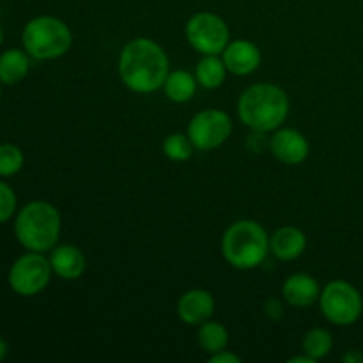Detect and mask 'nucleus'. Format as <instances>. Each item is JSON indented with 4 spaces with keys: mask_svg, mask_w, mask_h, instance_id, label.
<instances>
[{
    "mask_svg": "<svg viewBox=\"0 0 363 363\" xmlns=\"http://www.w3.org/2000/svg\"><path fill=\"white\" fill-rule=\"evenodd\" d=\"M319 308L326 321L335 326H351L360 319L363 298L360 291L342 279L332 280L321 289Z\"/></svg>",
    "mask_w": 363,
    "mask_h": 363,
    "instance_id": "nucleus-6",
    "label": "nucleus"
},
{
    "mask_svg": "<svg viewBox=\"0 0 363 363\" xmlns=\"http://www.w3.org/2000/svg\"><path fill=\"white\" fill-rule=\"evenodd\" d=\"M222 59L229 73L236 77H248L259 69L262 62V53L255 43L248 39H234L222 52Z\"/></svg>",
    "mask_w": 363,
    "mask_h": 363,
    "instance_id": "nucleus-11",
    "label": "nucleus"
},
{
    "mask_svg": "<svg viewBox=\"0 0 363 363\" xmlns=\"http://www.w3.org/2000/svg\"><path fill=\"white\" fill-rule=\"evenodd\" d=\"M291 103L286 91L275 84L250 85L238 99V116L240 121L252 131L273 133L282 128L289 116Z\"/></svg>",
    "mask_w": 363,
    "mask_h": 363,
    "instance_id": "nucleus-2",
    "label": "nucleus"
},
{
    "mask_svg": "<svg viewBox=\"0 0 363 363\" xmlns=\"http://www.w3.org/2000/svg\"><path fill=\"white\" fill-rule=\"evenodd\" d=\"M7 357V342L0 337V362Z\"/></svg>",
    "mask_w": 363,
    "mask_h": 363,
    "instance_id": "nucleus-29",
    "label": "nucleus"
},
{
    "mask_svg": "<svg viewBox=\"0 0 363 363\" xmlns=\"http://www.w3.org/2000/svg\"><path fill=\"white\" fill-rule=\"evenodd\" d=\"M264 135L266 133H261V131H252V135L248 137V140H247L248 149H250L252 152H254V151L261 152L262 149H264L266 145L269 144V140H266Z\"/></svg>",
    "mask_w": 363,
    "mask_h": 363,
    "instance_id": "nucleus-26",
    "label": "nucleus"
},
{
    "mask_svg": "<svg viewBox=\"0 0 363 363\" xmlns=\"http://www.w3.org/2000/svg\"><path fill=\"white\" fill-rule=\"evenodd\" d=\"M321 296V286L308 273H294L282 284V298L294 308H308L318 303Z\"/></svg>",
    "mask_w": 363,
    "mask_h": 363,
    "instance_id": "nucleus-13",
    "label": "nucleus"
},
{
    "mask_svg": "<svg viewBox=\"0 0 363 363\" xmlns=\"http://www.w3.org/2000/svg\"><path fill=\"white\" fill-rule=\"evenodd\" d=\"M197 85L199 82L195 78V73H190L186 69H176L170 71L162 89L172 103H188L195 98Z\"/></svg>",
    "mask_w": 363,
    "mask_h": 363,
    "instance_id": "nucleus-17",
    "label": "nucleus"
},
{
    "mask_svg": "<svg viewBox=\"0 0 363 363\" xmlns=\"http://www.w3.org/2000/svg\"><path fill=\"white\" fill-rule=\"evenodd\" d=\"M0 101H2V84H0Z\"/></svg>",
    "mask_w": 363,
    "mask_h": 363,
    "instance_id": "nucleus-31",
    "label": "nucleus"
},
{
    "mask_svg": "<svg viewBox=\"0 0 363 363\" xmlns=\"http://www.w3.org/2000/svg\"><path fill=\"white\" fill-rule=\"evenodd\" d=\"M287 363H315V360L312 357H308L307 353H303V354H298V357L289 358Z\"/></svg>",
    "mask_w": 363,
    "mask_h": 363,
    "instance_id": "nucleus-28",
    "label": "nucleus"
},
{
    "mask_svg": "<svg viewBox=\"0 0 363 363\" xmlns=\"http://www.w3.org/2000/svg\"><path fill=\"white\" fill-rule=\"evenodd\" d=\"M186 133L197 151H215L229 140L230 133H233V119L225 110H201L190 119Z\"/></svg>",
    "mask_w": 363,
    "mask_h": 363,
    "instance_id": "nucleus-9",
    "label": "nucleus"
},
{
    "mask_svg": "<svg viewBox=\"0 0 363 363\" xmlns=\"http://www.w3.org/2000/svg\"><path fill=\"white\" fill-rule=\"evenodd\" d=\"M208 362L209 363H241V362H243V358H241L240 354L233 353V351H229L225 347V350L218 351V353L209 354Z\"/></svg>",
    "mask_w": 363,
    "mask_h": 363,
    "instance_id": "nucleus-25",
    "label": "nucleus"
},
{
    "mask_svg": "<svg viewBox=\"0 0 363 363\" xmlns=\"http://www.w3.org/2000/svg\"><path fill=\"white\" fill-rule=\"evenodd\" d=\"M342 362L344 363H363V354L360 353V351H347L346 354L342 357Z\"/></svg>",
    "mask_w": 363,
    "mask_h": 363,
    "instance_id": "nucleus-27",
    "label": "nucleus"
},
{
    "mask_svg": "<svg viewBox=\"0 0 363 363\" xmlns=\"http://www.w3.org/2000/svg\"><path fill=\"white\" fill-rule=\"evenodd\" d=\"M30 69V55L23 48H9L0 53V84L16 85Z\"/></svg>",
    "mask_w": 363,
    "mask_h": 363,
    "instance_id": "nucleus-16",
    "label": "nucleus"
},
{
    "mask_svg": "<svg viewBox=\"0 0 363 363\" xmlns=\"http://www.w3.org/2000/svg\"><path fill=\"white\" fill-rule=\"evenodd\" d=\"M48 259L53 275L62 280L80 279L87 268V257L77 245H55L50 250Z\"/></svg>",
    "mask_w": 363,
    "mask_h": 363,
    "instance_id": "nucleus-14",
    "label": "nucleus"
},
{
    "mask_svg": "<svg viewBox=\"0 0 363 363\" xmlns=\"http://www.w3.org/2000/svg\"><path fill=\"white\" fill-rule=\"evenodd\" d=\"M307 236L301 229L294 225H286L277 229L269 236V250L279 261H296L307 250Z\"/></svg>",
    "mask_w": 363,
    "mask_h": 363,
    "instance_id": "nucleus-15",
    "label": "nucleus"
},
{
    "mask_svg": "<svg viewBox=\"0 0 363 363\" xmlns=\"http://www.w3.org/2000/svg\"><path fill=\"white\" fill-rule=\"evenodd\" d=\"M301 350L308 357L314 358L315 362L328 357L333 350V337L328 330L325 328H312L308 330L301 340Z\"/></svg>",
    "mask_w": 363,
    "mask_h": 363,
    "instance_id": "nucleus-20",
    "label": "nucleus"
},
{
    "mask_svg": "<svg viewBox=\"0 0 363 363\" xmlns=\"http://www.w3.org/2000/svg\"><path fill=\"white\" fill-rule=\"evenodd\" d=\"M227 73L229 71H227L222 55H202L195 67V78H197L199 85L209 89V91L222 87Z\"/></svg>",
    "mask_w": 363,
    "mask_h": 363,
    "instance_id": "nucleus-18",
    "label": "nucleus"
},
{
    "mask_svg": "<svg viewBox=\"0 0 363 363\" xmlns=\"http://www.w3.org/2000/svg\"><path fill=\"white\" fill-rule=\"evenodd\" d=\"M71 45H73V32L69 25L50 14L32 18L21 30V46L32 59H60L69 52Z\"/></svg>",
    "mask_w": 363,
    "mask_h": 363,
    "instance_id": "nucleus-5",
    "label": "nucleus"
},
{
    "mask_svg": "<svg viewBox=\"0 0 363 363\" xmlns=\"http://www.w3.org/2000/svg\"><path fill=\"white\" fill-rule=\"evenodd\" d=\"M199 346L206 351V353L213 354L218 351L225 350L229 344V330L218 321H206L199 326L197 332Z\"/></svg>",
    "mask_w": 363,
    "mask_h": 363,
    "instance_id": "nucleus-19",
    "label": "nucleus"
},
{
    "mask_svg": "<svg viewBox=\"0 0 363 363\" xmlns=\"http://www.w3.org/2000/svg\"><path fill=\"white\" fill-rule=\"evenodd\" d=\"M2 43H4V30L2 27H0V46H2Z\"/></svg>",
    "mask_w": 363,
    "mask_h": 363,
    "instance_id": "nucleus-30",
    "label": "nucleus"
},
{
    "mask_svg": "<svg viewBox=\"0 0 363 363\" xmlns=\"http://www.w3.org/2000/svg\"><path fill=\"white\" fill-rule=\"evenodd\" d=\"M52 275L53 269L50 259L45 257V254L41 252L27 250V254L20 255L11 264L7 282L18 296L32 298L38 296L48 287Z\"/></svg>",
    "mask_w": 363,
    "mask_h": 363,
    "instance_id": "nucleus-8",
    "label": "nucleus"
},
{
    "mask_svg": "<svg viewBox=\"0 0 363 363\" xmlns=\"http://www.w3.org/2000/svg\"><path fill=\"white\" fill-rule=\"evenodd\" d=\"M184 35L188 45L201 55H222L230 43L229 25L220 14L211 11H201L190 16Z\"/></svg>",
    "mask_w": 363,
    "mask_h": 363,
    "instance_id": "nucleus-7",
    "label": "nucleus"
},
{
    "mask_svg": "<svg viewBox=\"0 0 363 363\" xmlns=\"http://www.w3.org/2000/svg\"><path fill=\"white\" fill-rule=\"evenodd\" d=\"M60 230L59 209L48 201L28 202L14 216V236L25 250L46 254L59 245Z\"/></svg>",
    "mask_w": 363,
    "mask_h": 363,
    "instance_id": "nucleus-3",
    "label": "nucleus"
},
{
    "mask_svg": "<svg viewBox=\"0 0 363 363\" xmlns=\"http://www.w3.org/2000/svg\"><path fill=\"white\" fill-rule=\"evenodd\" d=\"M269 152L284 165H301L311 156V142L294 128H279L273 131L268 144Z\"/></svg>",
    "mask_w": 363,
    "mask_h": 363,
    "instance_id": "nucleus-10",
    "label": "nucleus"
},
{
    "mask_svg": "<svg viewBox=\"0 0 363 363\" xmlns=\"http://www.w3.org/2000/svg\"><path fill=\"white\" fill-rule=\"evenodd\" d=\"M264 314L272 321H280L284 318V303L279 298H269L264 301Z\"/></svg>",
    "mask_w": 363,
    "mask_h": 363,
    "instance_id": "nucleus-24",
    "label": "nucleus"
},
{
    "mask_svg": "<svg viewBox=\"0 0 363 363\" xmlns=\"http://www.w3.org/2000/svg\"><path fill=\"white\" fill-rule=\"evenodd\" d=\"M227 264L240 272H250L264 264L269 250V236L255 220H238L230 223L220 243Z\"/></svg>",
    "mask_w": 363,
    "mask_h": 363,
    "instance_id": "nucleus-4",
    "label": "nucleus"
},
{
    "mask_svg": "<svg viewBox=\"0 0 363 363\" xmlns=\"http://www.w3.org/2000/svg\"><path fill=\"white\" fill-rule=\"evenodd\" d=\"M215 298L206 289H190L177 300L176 312L181 323L188 326H201L215 314Z\"/></svg>",
    "mask_w": 363,
    "mask_h": 363,
    "instance_id": "nucleus-12",
    "label": "nucleus"
},
{
    "mask_svg": "<svg viewBox=\"0 0 363 363\" xmlns=\"http://www.w3.org/2000/svg\"><path fill=\"white\" fill-rule=\"evenodd\" d=\"M25 156L18 145L0 144V177L16 176L23 169Z\"/></svg>",
    "mask_w": 363,
    "mask_h": 363,
    "instance_id": "nucleus-22",
    "label": "nucleus"
},
{
    "mask_svg": "<svg viewBox=\"0 0 363 363\" xmlns=\"http://www.w3.org/2000/svg\"><path fill=\"white\" fill-rule=\"evenodd\" d=\"M16 208L18 199L14 190L6 181H0V223L9 222L16 215Z\"/></svg>",
    "mask_w": 363,
    "mask_h": 363,
    "instance_id": "nucleus-23",
    "label": "nucleus"
},
{
    "mask_svg": "<svg viewBox=\"0 0 363 363\" xmlns=\"http://www.w3.org/2000/svg\"><path fill=\"white\" fill-rule=\"evenodd\" d=\"M163 155L172 162H188L197 151L188 133H170L162 144Z\"/></svg>",
    "mask_w": 363,
    "mask_h": 363,
    "instance_id": "nucleus-21",
    "label": "nucleus"
},
{
    "mask_svg": "<svg viewBox=\"0 0 363 363\" xmlns=\"http://www.w3.org/2000/svg\"><path fill=\"white\" fill-rule=\"evenodd\" d=\"M165 50L151 38H135L123 46L117 60L119 78L135 94H152L170 73Z\"/></svg>",
    "mask_w": 363,
    "mask_h": 363,
    "instance_id": "nucleus-1",
    "label": "nucleus"
}]
</instances>
